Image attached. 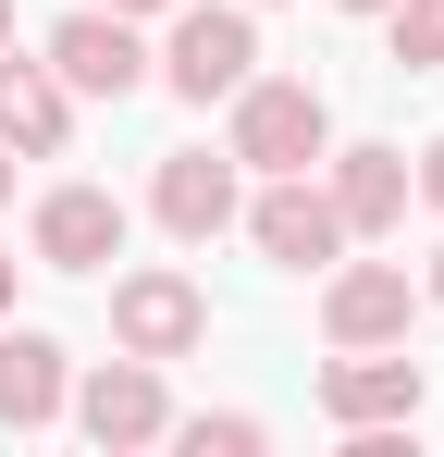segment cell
<instances>
[{
  "instance_id": "obj_1",
  "label": "cell",
  "mask_w": 444,
  "mask_h": 457,
  "mask_svg": "<svg viewBox=\"0 0 444 457\" xmlns=\"http://www.w3.org/2000/svg\"><path fill=\"white\" fill-rule=\"evenodd\" d=\"M321 149H333V112H321L308 75H247L234 87V161L247 173H308Z\"/></svg>"
},
{
  "instance_id": "obj_2",
  "label": "cell",
  "mask_w": 444,
  "mask_h": 457,
  "mask_svg": "<svg viewBox=\"0 0 444 457\" xmlns=\"http://www.w3.org/2000/svg\"><path fill=\"white\" fill-rule=\"evenodd\" d=\"M247 75H259V25H247V12H210V0L173 12V50H160V87H173V99L210 112V99H234Z\"/></svg>"
},
{
  "instance_id": "obj_3",
  "label": "cell",
  "mask_w": 444,
  "mask_h": 457,
  "mask_svg": "<svg viewBox=\"0 0 444 457\" xmlns=\"http://www.w3.org/2000/svg\"><path fill=\"white\" fill-rule=\"evenodd\" d=\"M50 75H62L74 99H136V87H148L136 12H99V0H86V12H62V25H50Z\"/></svg>"
},
{
  "instance_id": "obj_4",
  "label": "cell",
  "mask_w": 444,
  "mask_h": 457,
  "mask_svg": "<svg viewBox=\"0 0 444 457\" xmlns=\"http://www.w3.org/2000/svg\"><path fill=\"white\" fill-rule=\"evenodd\" d=\"M86 420V445H160L173 433V395H160V359H99V371L62 395Z\"/></svg>"
},
{
  "instance_id": "obj_5",
  "label": "cell",
  "mask_w": 444,
  "mask_h": 457,
  "mask_svg": "<svg viewBox=\"0 0 444 457\" xmlns=\"http://www.w3.org/2000/svg\"><path fill=\"white\" fill-rule=\"evenodd\" d=\"M247 235H259L272 272H333V260H346V223H333V198H321L308 173H272L259 211H247Z\"/></svg>"
},
{
  "instance_id": "obj_6",
  "label": "cell",
  "mask_w": 444,
  "mask_h": 457,
  "mask_svg": "<svg viewBox=\"0 0 444 457\" xmlns=\"http://www.w3.org/2000/svg\"><path fill=\"white\" fill-rule=\"evenodd\" d=\"M407 309H420V285H407L395 260H333L321 334H333V346H407Z\"/></svg>"
},
{
  "instance_id": "obj_7",
  "label": "cell",
  "mask_w": 444,
  "mask_h": 457,
  "mask_svg": "<svg viewBox=\"0 0 444 457\" xmlns=\"http://www.w3.org/2000/svg\"><path fill=\"white\" fill-rule=\"evenodd\" d=\"M111 334H124V359H185L210 334V297L185 272H124L111 285Z\"/></svg>"
},
{
  "instance_id": "obj_8",
  "label": "cell",
  "mask_w": 444,
  "mask_h": 457,
  "mask_svg": "<svg viewBox=\"0 0 444 457\" xmlns=\"http://www.w3.org/2000/svg\"><path fill=\"white\" fill-rule=\"evenodd\" d=\"M420 359H382V346H346L333 371H321V408L346 420V433H395V420H420Z\"/></svg>"
},
{
  "instance_id": "obj_9",
  "label": "cell",
  "mask_w": 444,
  "mask_h": 457,
  "mask_svg": "<svg viewBox=\"0 0 444 457\" xmlns=\"http://www.w3.org/2000/svg\"><path fill=\"white\" fill-rule=\"evenodd\" d=\"M74 137V87L50 62H12V37H0V149L12 161H62Z\"/></svg>"
},
{
  "instance_id": "obj_10",
  "label": "cell",
  "mask_w": 444,
  "mask_h": 457,
  "mask_svg": "<svg viewBox=\"0 0 444 457\" xmlns=\"http://www.w3.org/2000/svg\"><path fill=\"white\" fill-rule=\"evenodd\" d=\"M37 260H50V272L124 260V198H111V186H50V198H37Z\"/></svg>"
},
{
  "instance_id": "obj_11",
  "label": "cell",
  "mask_w": 444,
  "mask_h": 457,
  "mask_svg": "<svg viewBox=\"0 0 444 457\" xmlns=\"http://www.w3.org/2000/svg\"><path fill=\"white\" fill-rule=\"evenodd\" d=\"M148 211H160V235H185V247H210L222 223H234V149H173L160 161V186H148Z\"/></svg>"
},
{
  "instance_id": "obj_12",
  "label": "cell",
  "mask_w": 444,
  "mask_h": 457,
  "mask_svg": "<svg viewBox=\"0 0 444 457\" xmlns=\"http://www.w3.org/2000/svg\"><path fill=\"white\" fill-rule=\"evenodd\" d=\"M62 395H74V371L50 334H0V433H50Z\"/></svg>"
},
{
  "instance_id": "obj_13",
  "label": "cell",
  "mask_w": 444,
  "mask_h": 457,
  "mask_svg": "<svg viewBox=\"0 0 444 457\" xmlns=\"http://www.w3.org/2000/svg\"><path fill=\"white\" fill-rule=\"evenodd\" d=\"M321 198H333L346 235H395V223H407V161H395V149H346Z\"/></svg>"
},
{
  "instance_id": "obj_14",
  "label": "cell",
  "mask_w": 444,
  "mask_h": 457,
  "mask_svg": "<svg viewBox=\"0 0 444 457\" xmlns=\"http://www.w3.org/2000/svg\"><path fill=\"white\" fill-rule=\"evenodd\" d=\"M382 25H395V62H407V75L444 62V0H382Z\"/></svg>"
},
{
  "instance_id": "obj_15",
  "label": "cell",
  "mask_w": 444,
  "mask_h": 457,
  "mask_svg": "<svg viewBox=\"0 0 444 457\" xmlns=\"http://www.w3.org/2000/svg\"><path fill=\"white\" fill-rule=\"evenodd\" d=\"M185 445H198V457H247V445H272V433H259L247 408H198V420H185Z\"/></svg>"
},
{
  "instance_id": "obj_16",
  "label": "cell",
  "mask_w": 444,
  "mask_h": 457,
  "mask_svg": "<svg viewBox=\"0 0 444 457\" xmlns=\"http://www.w3.org/2000/svg\"><path fill=\"white\" fill-rule=\"evenodd\" d=\"M407 186H420V198H432V211H444V137H432V149H420V173H407Z\"/></svg>"
},
{
  "instance_id": "obj_17",
  "label": "cell",
  "mask_w": 444,
  "mask_h": 457,
  "mask_svg": "<svg viewBox=\"0 0 444 457\" xmlns=\"http://www.w3.org/2000/svg\"><path fill=\"white\" fill-rule=\"evenodd\" d=\"M420 297H432V309H444V247H432V272H420Z\"/></svg>"
},
{
  "instance_id": "obj_18",
  "label": "cell",
  "mask_w": 444,
  "mask_h": 457,
  "mask_svg": "<svg viewBox=\"0 0 444 457\" xmlns=\"http://www.w3.org/2000/svg\"><path fill=\"white\" fill-rule=\"evenodd\" d=\"M99 12H173V0H99Z\"/></svg>"
},
{
  "instance_id": "obj_19",
  "label": "cell",
  "mask_w": 444,
  "mask_h": 457,
  "mask_svg": "<svg viewBox=\"0 0 444 457\" xmlns=\"http://www.w3.org/2000/svg\"><path fill=\"white\" fill-rule=\"evenodd\" d=\"M0 321H12V260H0Z\"/></svg>"
},
{
  "instance_id": "obj_20",
  "label": "cell",
  "mask_w": 444,
  "mask_h": 457,
  "mask_svg": "<svg viewBox=\"0 0 444 457\" xmlns=\"http://www.w3.org/2000/svg\"><path fill=\"white\" fill-rule=\"evenodd\" d=\"M0 198H12V149H0Z\"/></svg>"
},
{
  "instance_id": "obj_21",
  "label": "cell",
  "mask_w": 444,
  "mask_h": 457,
  "mask_svg": "<svg viewBox=\"0 0 444 457\" xmlns=\"http://www.w3.org/2000/svg\"><path fill=\"white\" fill-rule=\"evenodd\" d=\"M0 37H12V0H0Z\"/></svg>"
},
{
  "instance_id": "obj_22",
  "label": "cell",
  "mask_w": 444,
  "mask_h": 457,
  "mask_svg": "<svg viewBox=\"0 0 444 457\" xmlns=\"http://www.w3.org/2000/svg\"><path fill=\"white\" fill-rule=\"evenodd\" d=\"M346 12H382V0H346Z\"/></svg>"
}]
</instances>
